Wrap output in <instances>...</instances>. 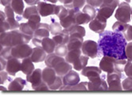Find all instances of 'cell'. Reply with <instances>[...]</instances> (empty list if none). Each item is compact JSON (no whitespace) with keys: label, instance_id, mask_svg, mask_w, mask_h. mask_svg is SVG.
I'll return each mask as SVG.
<instances>
[{"label":"cell","instance_id":"6da1fadb","mask_svg":"<svg viewBox=\"0 0 132 95\" xmlns=\"http://www.w3.org/2000/svg\"><path fill=\"white\" fill-rule=\"evenodd\" d=\"M97 56H109L117 59H127L126 40L121 33L105 30L100 34Z\"/></svg>","mask_w":132,"mask_h":95},{"label":"cell","instance_id":"7a4b0ae2","mask_svg":"<svg viewBox=\"0 0 132 95\" xmlns=\"http://www.w3.org/2000/svg\"><path fill=\"white\" fill-rule=\"evenodd\" d=\"M33 37L26 35L20 30H13L3 32L0 34V43L3 47H14L23 44H28Z\"/></svg>","mask_w":132,"mask_h":95},{"label":"cell","instance_id":"3957f363","mask_svg":"<svg viewBox=\"0 0 132 95\" xmlns=\"http://www.w3.org/2000/svg\"><path fill=\"white\" fill-rule=\"evenodd\" d=\"M126 59H117L113 57L104 56L100 63V68L108 73H122L126 64Z\"/></svg>","mask_w":132,"mask_h":95},{"label":"cell","instance_id":"277c9868","mask_svg":"<svg viewBox=\"0 0 132 95\" xmlns=\"http://www.w3.org/2000/svg\"><path fill=\"white\" fill-rule=\"evenodd\" d=\"M131 9L129 4L126 2H122L119 5V7L115 14V18L119 21L122 23L130 22Z\"/></svg>","mask_w":132,"mask_h":95},{"label":"cell","instance_id":"5b68a950","mask_svg":"<svg viewBox=\"0 0 132 95\" xmlns=\"http://www.w3.org/2000/svg\"><path fill=\"white\" fill-rule=\"evenodd\" d=\"M124 77L122 73L113 72L108 73L107 81L109 84L108 90L111 91H120L122 90L120 79Z\"/></svg>","mask_w":132,"mask_h":95},{"label":"cell","instance_id":"8992f818","mask_svg":"<svg viewBox=\"0 0 132 95\" xmlns=\"http://www.w3.org/2000/svg\"><path fill=\"white\" fill-rule=\"evenodd\" d=\"M33 49L27 44H20L13 47L11 54L13 57L18 59H23L30 56Z\"/></svg>","mask_w":132,"mask_h":95},{"label":"cell","instance_id":"52a82bcc","mask_svg":"<svg viewBox=\"0 0 132 95\" xmlns=\"http://www.w3.org/2000/svg\"><path fill=\"white\" fill-rule=\"evenodd\" d=\"M105 75L103 74L89 80L88 82V90L89 91H101L108 90V86L105 81Z\"/></svg>","mask_w":132,"mask_h":95},{"label":"cell","instance_id":"ba28073f","mask_svg":"<svg viewBox=\"0 0 132 95\" xmlns=\"http://www.w3.org/2000/svg\"><path fill=\"white\" fill-rule=\"evenodd\" d=\"M68 14L64 18L60 20V23L64 30L69 33L75 25H76L75 20L76 13L80 10L75 9H69Z\"/></svg>","mask_w":132,"mask_h":95},{"label":"cell","instance_id":"9c48e42d","mask_svg":"<svg viewBox=\"0 0 132 95\" xmlns=\"http://www.w3.org/2000/svg\"><path fill=\"white\" fill-rule=\"evenodd\" d=\"M82 51L84 55L92 59L96 58L98 55V44L93 40H87L83 43Z\"/></svg>","mask_w":132,"mask_h":95},{"label":"cell","instance_id":"30bf717a","mask_svg":"<svg viewBox=\"0 0 132 95\" xmlns=\"http://www.w3.org/2000/svg\"><path fill=\"white\" fill-rule=\"evenodd\" d=\"M119 3H102L99 9H97V15L107 20L112 15L114 10Z\"/></svg>","mask_w":132,"mask_h":95},{"label":"cell","instance_id":"8fae6325","mask_svg":"<svg viewBox=\"0 0 132 95\" xmlns=\"http://www.w3.org/2000/svg\"><path fill=\"white\" fill-rule=\"evenodd\" d=\"M107 20L106 19L96 14L95 17L91 20L89 27V29L96 33H102L104 32L106 26Z\"/></svg>","mask_w":132,"mask_h":95},{"label":"cell","instance_id":"7c38bea8","mask_svg":"<svg viewBox=\"0 0 132 95\" xmlns=\"http://www.w3.org/2000/svg\"><path fill=\"white\" fill-rule=\"evenodd\" d=\"M57 6L55 4L40 1L38 4L37 7L40 15L43 17H45L50 15H55Z\"/></svg>","mask_w":132,"mask_h":95},{"label":"cell","instance_id":"4fadbf2b","mask_svg":"<svg viewBox=\"0 0 132 95\" xmlns=\"http://www.w3.org/2000/svg\"><path fill=\"white\" fill-rule=\"evenodd\" d=\"M27 81L31 83L33 89L36 90L37 88L42 83V71L40 69H37L30 74L27 76Z\"/></svg>","mask_w":132,"mask_h":95},{"label":"cell","instance_id":"5bb4252c","mask_svg":"<svg viewBox=\"0 0 132 95\" xmlns=\"http://www.w3.org/2000/svg\"><path fill=\"white\" fill-rule=\"evenodd\" d=\"M83 37L76 34L69 35V39L67 43L68 51L72 50L80 49L83 44Z\"/></svg>","mask_w":132,"mask_h":95},{"label":"cell","instance_id":"9a60e30c","mask_svg":"<svg viewBox=\"0 0 132 95\" xmlns=\"http://www.w3.org/2000/svg\"><path fill=\"white\" fill-rule=\"evenodd\" d=\"M21 65L18 59L12 57L7 60L6 70L10 75L14 76L16 73L21 70Z\"/></svg>","mask_w":132,"mask_h":95},{"label":"cell","instance_id":"2e32d148","mask_svg":"<svg viewBox=\"0 0 132 95\" xmlns=\"http://www.w3.org/2000/svg\"><path fill=\"white\" fill-rule=\"evenodd\" d=\"M80 80L78 73L72 70L64 75L62 79L63 85L71 86L78 84Z\"/></svg>","mask_w":132,"mask_h":95},{"label":"cell","instance_id":"e0dca14e","mask_svg":"<svg viewBox=\"0 0 132 95\" xmlns=\"http://www.w3.org/2000/svg\"><path fill=\"white\" fill-rule=\"evenodd\" d=\"M56 74V72L53 68L47 67L42 71V79L48 87L50 86L55 81L57 76Z\"/></svg>","mask_w":132,"mask_h":95},{"label":"cell","instance_id":"ac0fdd59","mask_svg":"<svg viewBox=\"0 0 132 95\" xmlns=\"http://www.w3.org/2000/svg\"><path fill=\"white\" fill-rule=\"evenodd\" d=\"M50 25L47 24L40 23L35 31L33 37L42 39L45 37H49Z\"/></svg>","mask_w":132,"mask_h":95},{"label":"cell","instance_id":"d6986e66","mask_svg":"<svg viewBox=\"0 0 132 95\" xmlns=\"http://www.w3.org/2000/svg\"><path fill=\"white\" fill-rule=\"evenodd\" d=\"M72 68L71 65L64 60L58 63L53 69L55 70L57 76H62L71 70Z\"/></svg>","mask_w":132,"mask_h":95},{"label":"cell","instance_id":"ffe728a7","mask_svg":"<svg viewBox=\"0 0 132 95\" xmlns=\"http://www.w3.org/2000/svg\"><path fill=\"white\" fill-rule=\"evenodd\" d=\"M42 47H36L33 48L31 59L33 62L38 63L43 62L46 59V53Z\"/></svg>","mask_w":132,"mask_h":95},{"label":"cell","instance_id":"44dd1931","mask_svg":"<svg viewBox=\"0 0 132 95\" xmlns=\"http://www.w3.org/2000/svg\"><path fill=\"white\" fill-rule=\"evenodd\" d=\"M100 68L94 66L86 67L82 69L81 74L88 77L89 80L100 76L102 73Z\"/></svg>","mask_w":132,"mask_h":95},{"label":"cell","instance_id":"7402d4cb","mask_svg":"<svg viewBox=\"0 0 132 95\" xmlns=\"http://www.w3.org/2000/svg\"><path fill=\"white\" fill-rule=\"evenodd\" d=\"M26 85L25 80L21 77H17L10 83L8 89L11 91H21Z\"/></svg>","mask_w":132,"mask_h":95},{"label":"cell","instance_id":"603a6c76","mask_svg":"<svg viewBox=\"0 0 132 95\" xmlns=\"http://www.w3.org/2000/svg\"><path fill=\"white\" fill-rule=\"evenodd\" d=\"M56 45L52 39L48 37H45L42 40L41 47L47 53H52L55 50Z\"/></svg>","mask_w":132,"mask_h":95},{"label":"cell","instance_id":"cb8c5ba5","mask_svg":"<svg viewBox=\"0 0 132 95\" xmlns=\"http://www.w3.org/2000/svg\"><path fill=\"white\" fill-rule=\"evenodd\" d=\"M64 60L62 57L58 56L55 53H52L48 54L46 57L45 62L47 66L54 68L58 63Z\"/></svg>","mask_w":132,"mask_h":95},{"label":"cell","instance_id":"d4e9b609","mask_svg":"<svg viewBox=\"0 0 132 95\" xmlns=\"http://www.w3.org/2000/svg\"><path fill=\"white\" fill-rule=\"evenodd\" d=\"M33 62L30 57L24 59L21 63V71L26 75L30 74L35 69Z\"/></svg>","mask_w":132,"mask_h":95},{"label":"cell","instance_id":"484cf974","mask_svg":"<svg viewBox=\"0 0 132 95\" xmlns=\"http://www.w3.org/2000/svg\"><path fill=\"white\" fill-rule=\"evenodd\" d=\"M52 39L55 43L56 46L58 45H65L69 40V33L63 30L61 33L53 37Z\"/></svg>","mask_w":132,"mask_h":95},{"label":"cell","instance_id":"4316f807","mask_svg":"<svg viewBox=\"0 0 132 95\" xmlns=\"http://www.w3.org/2000/svg\"><path fill=\"white\" fill-rule=\"evenodd\" d=\"M88 82H82L72 86L64 85L59 90L66 91H85L88 90Z\"/></svg>","mask_w":132,"mask_h":95},{"label":"cell","instance_id":"83f0119b","mask_svg":"<svg viewBox=\"0 0 132 95\" xmlns=\"http://www.w3.org/2000/svg\"><path fill=\"white\" fill-rule=\"evenodd\" d=\"M75 20L76 24L78 25L87 24L92 20L90 16L87 14L81 12L80 10L78 11L76 13Z\"/></svg>","mask_w":132,"mask_h":95},{"label":"cell","instance_id":"f1b7e54d","mask_svg":"<svg viewBox=\"0 0 132 95\" xmlns=\"http://www.w3.org/2000/svg\"><path fill=\"white\" fill-rule=\"evenodd\" d=\"M88 60V57L87 56H80L73 64L74 69L78 71L83 69L87 65Z\"/></svg>","mask_w":132,"mask_h":95},{"label":"cell","instance_id":"f546056e","mask_svg":"<svg viewBox=\"0 0 132 95\" xmlns=\"http://www.w3.org/2000/svg\"><path fill=\"white\" fill-rule=\"evenodd\" d=\"M11 6L16 14L23 15L24 7L23 0H12Z\"/></svg>","mask_w":132,"mask_h":95},{"label":"cell","instance_id":"4dcf8cb0","mask_svg":"<svg viewBox=\"0 0 132 95\" xmlns=\"http://www.w3.org/2000/svg\"><path fill=\"white\" fill-rule=\"evenodd\" d=\"M81 54L80 49L72 50L68 51L65 56V60L69 63H74V62L81 56Z\"/></svg>","mask_w":132,"mask_h":95},{"label":"cell","instance_id":"1f68e13d","mask_svg":"<svg viewBox=\"0 0 132 95\" xmlns=\"http://www.w3.org/2000/svg\"><path fill=\"white\" fill-rule=\"evenodd\" d=\"M129 24L120 21L116 22L113 25V30L114 32L124 33L128 29Z\"/></svg>","mask_w":132,"mask_h":95},{"label":"cell","instance_id":"d6a6232c","mask_svg":"<svg viewBox=\"0 0 132 95\" xmlns=\"http://www.w3.org/2000/svg\"><path fill=\"white\" fill-rule=\"evenodd\" d=\"M19 29L24 34L29 36H31L34 37V31L29 26L27 22L20 24Z\"/></svg>","mask_w":132,"mask_h":95},{"label":"cell","instance_id":"836d02e7","mask_svg":"<svg viewBox=\"0 0 132 95\" xmlns=\"http://www.w3.org/2000/svg\"><path fill=\"white\" fill-rule=\"evenodd\" d=\"M50 32L52 35H57L62 32L61 25L58 22H53L50 25Z\"/></svg>","mask_w":132,"mask_h":95},{"label":"cell","instance_id":"e575fe53","mask_svg":"<svg viewBox=\"0 0 132 95\" xmlns=\"http://www.w3.org/2000/svg\"><path fill=\"white\" fill-rule=\"evenodd\" d=\"M68 10L65 7L62 6H57L55 15L59 17V20L64 18L68 14Z\"/></svg>","mask_w":132,"mask_h":95},{"label":"cell","instance_id":"d590c367","mask_svg":"<svg viewBox=\"0 0 132 95\" xmlns=\"http://www.w3.org/2000/svg\"><path fill=\"white\" fill-rule=\"evenodd\" d=\"M82 12L90 16L92 20H93L97 14V9H96L95 7L88 4L84 7L82 9Z\"/></svg>","mask_w":132,"mask_h":95},{"label":"cell","instance_id":"8d00e7d4","mask_svg":"<svg viewBox=\"0 0 132 95\" xmlns=\"http://www.w3.org/2000/svg\"><path fill=\"white\" fill-rule=\"evenodd\" d=\"M39 13L37 7L35 6H31L29 7H27L24 11L23 14V17L24 18L28 19L30 16L34 14Z\"/></svg>","mask_w":132,"mask_h":95},{"label":"cell","instance_id":"74e56055","mask_svg":"<svg viewBox=\"0 0 132 95\" xmlns=\"http://www.w3.org/2000/svg\"><path fill=\"white\" fill-rule=\"evenodd\" d=\"M86 1V0H73L71 4L65 7L69 9L80 10L85 5Z\"/></svg>","mask_w":132,"mask_h":95},{"label":"cell","instance_id":"f35d334b","mask_svg":"<svg viewBox=\"0 0 132 95\" xmlns=\"http://www.w3.org/2000/svg\"><path fill=\"white\" fill-rule=\"evenodd\" d=\"M68 50L67 46L65 45H60L57 46L55 47V53L59 56L64 57L68 53Z\"/></svg>","mask_w":132,"mask_h":95},{"label":"cell","instance_id":"ab89813d","mask_svg":"<svg viewBox=\"0 0 132 95\" xmlns=\"http://www.w3.org/2000/svg\"><path fill=\"white\" fill-rule=\"evenodd\" d=\"M69 35L71 34H79L82 36L84 37L86 35V31L85 28L79 25H76L73 27V28L70 30L69 33Z\"/></svg>","mask_w":132,"mask_h":95},{"label":"cell","instance_id":"60d3db41","mask_svg":"<svg viewBox=\"0 0 132 95\" xmlns=\"http://www.w3.org/2000/svg\"><path fill=\"white\" fill-rule=\"evenodd\" d=\"M12 47H6L1 50V56L5 59L8 60L13 57L11 54Z\"/></svg>","mask_w":132,"mask_h":95},{"label":"cell","instance_id":"b9f144b4","mask_svg":"<svg viewBox=\"0 0 132 95\" xmlns=\"http://www.w3.org/2000/svg\"><path fill=\"white\" fill-rule=\"evenodd\" d=\"M61 76H57V78L54 82L51 85L49 86V89L51 90H57L60 89L63 86V81L62 79Z\"/></svg>","mask_w":132,"mask_h":95},{"label":"cell","instance_id":"7bdbcfd3","mask_svg":"<svg viewBox=\"0 0 132 95\" xmlns=\"http://www.w3.org/2000/svg\"><path fill=\"white\" fill-rule=\"evenodd\" d=\"M122 86L124 90H132V77L125 79L122 82Z\"/></svg>","mask_w":132,"mask_h":95},{"label":"cell","instance_id":"ee69618b","mask_svg":"<svg viewBox=\"0 0 132 95\" xmlns=\"http://www.w3.org/2000/svg\"><path fill=\"white\" fill-rule=\"evenodd\" d=\"M6 19H1V33L6 32L10 30V26L8 22L7 21Z\"/></svg>","mask_w":132,"mask_h":95},{"label":"cell","instance_id":"f6af8a7d","mask_svg":"<svg viewBox=\"0 0 132 95\" xmlns=\"http://www.w3.org/2000/svg\"><path fill=\"white\" fill-rule=\"evenodd\" d=\"M126 53L128 61L132 62V42H130L127 45Z\"/></svg>","mask_w":132,"mask_h":95},{"label":"cell","instance_id":"bcb514c9","mask_svg":"<svg viewBox=\"0 0 132 95\" xmlns=\"http://www.w3.org/2000/svg\"><path fill=\"white\" fill-rule=\"evenodd\" d=\"M124 71L127 76L132 77V63L131 62H127L124 67Z\"/></svg>","mask_w":132,"mask_h":95},{"label":"cell","instance_id":"7dc6e473","mask_svg":"<svg viewBox=\"0 0 132 95\" xmlns=\"http://www.w3.org/2000/svg\"><path fill=\"white\" fill-rule=\"evenodd\" d=\"M103 1V0H86L88 4L95 8L100 7L102 4Z\"/></svg>","mask_w":132,"mask_h":95},{"label":"cell","instance_id":"c3c4849f","mask_svg":"<svg viewBox=\"0 0 132 95\" xmlns=\"http://www.w3.org/2000/svg\"><path fill=\"white\" fill-rule=\"evenodd\" d=\"M123 35L127 41L132 40V26L129 25L126 31L123 33Z\"/></svg>","mask_w":132,"mask_h":95},{"label":"cell","instance_id":"681fc988","mask_svg":"<svg viewBox=\"0 0 132 95\" xmlns=\"http://www.w3.org/2000/svg\"><path fill=\"white\" fill-rule=\"evenodd\" d=\"M1 76V84H3L5 81L8 79V75L7 72L4 71H1L0 73Z\"/></svg>","mask_w":132,"mask_h":95},{"label":"cell","instance_id":"f907efd6","mask_svg":"<svg viewBox=\"0 0 132 95\" xmlns=\"http://www.w3.org/2000/svg\"><path fill=\"white\" fill-rule=\"evenodd\" d=\"M42 40L41 39H38L37 37H33L32 42L35 46L41 47Z\"/></svg>","mask_w":132,"mask_h":95},{"label":"cell","instance_id":"816d5d0a","mask_svg":"<svg viewBox=\"0 0 132 95\" xmlns=\"http://www.w3.org/2000/svg\"><path fill=\"white\" fill-rule=\"evenodd\" d=\"M24 2L29 6H35L40 2V0H24Z\"/></svg>","mask_w":132,"mask_h":95},{"label":"cell","instance_id":"f5cc1de1","mask_svg":"<svg viewBox=\"0 0 132 95\" xmlns=\"http://www.w3.org/2000/svg\"><path fill=\"white\" fill-rule=\"evenodd\" d=\"M0 60H1V71H2L6 68L7 62H6V61L4 59V58L1 56L0 58Z\"/></svg>","mask_w":132,"mask_h":95},{"label":"cell","instance_id":"db71d44e","mask_svg":"<svg viewBox=\"0 0 132 95\" xmlns=\"http://www.w3.org/2000/svg\"><path fill=\"white\" fill-rule=\"evenodd\" d=\"M73 0H58V1L64 5V6L70 5L73 2Z\"/></svg>","mask_w":132,"mask_h":95},{"label":"cell","instance_id":"11a10c76","mask_svg":"<svg viewBox=\"0 0 132 95\" xmlns=\"http://www.w3.org/2000/svg\"><path fill=\"white\" fill-rule=\"evenodd\" d=\"M12 0H1V4L4 6L10 5Z\"/></svg>","mask_w":132,"mask_h":95},{"label":"cell","instance_id":"9f6ffc18","mask_svg":"<svg viewBox=\"0 0 132 95\" xmlns=\"http://www.w3.org/2000/svg\"><path fill=\"white\" fill-rule=\"evenodd\" d=\"M45 1L50 2L52 4H56L58 1V0H44Z\"/></svg>","mask_w":132,"mask_h":95},{"label":"cell","instance_id":"6f0895ef","mask_svg":"<svg viewBox=\"0 0 132 95\" xmlns=\"http://www.w3.org/2000/svg\"><path fill=\"white\" fill-rule=\"evenodd\" d=\"M0 90L1 91H6L7 90L6 88L4 87L3 86H1V88H0Z\"/></svg>","mask_w":132,"mask_h":95},{"label":"cell","instance_id":"680465c9","mask_svg":"<svg viewBox=\"0 0 132 95\" xmlns=\"http://www.w3.org/2000/svg\"><path fill=\"white\" fill-rule=\"evenodd\" d=\"M125 1H126L127 3H130V1H131V0H125Z\"/></svg>","mask_w":132,"mask_h":95},{"label":"cell","instance_id":"91938a15","mask_svg":"<svg viewBox=\"0 0 132 95\" xmlns=\"http://www.w3.org/2000/svg\"><path fill=\"white\" fill-rule=\"evenodd\" d=\"M131 14H132V9H131Z\"/></svg>","mask_w":132,"mask_h":95}]
</instances>
